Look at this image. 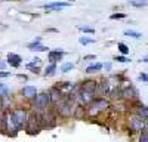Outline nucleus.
<instances>
[{
    "mask_svg": "<svg viewBox=\"0 0 148 142\" xmlns=\"http://www.w3.org/2000/svg\"><path fill=\"white\" fill-rule=\"evenodd\" d=\"M28 111L25 108H15L14 111H10L9 113V117H10V120L15 123L16 129H18V132L19 130H22L24 127L27 126V122H28Z\"/></svg>",
    "mask_w": 148,
    "mask_h": 142,
    "instance_id": "1",
    "label": "nucleus"
},
{
    "mask_svg": "<svg viewBox=\"0 0 148 142\" xmlns=\"http://www.w3.org/2000/svg\"><path fill=\"white\" fill-rule=\"evenodd\" d=\"M110 106V102L105 98H93V101L88 105V110H86V114L89 117H95L98 115L101 111L107 110Z\"/></svg>",
    "mask_w": 148,
    "mask_h": 142,
    "instance_id": "2",
    "label": "nucleus"
},
{
    "mask_svg": "<svg viewBox=\"0 0 148 142\" xmlns=\"http://www.w3.org/2000/svg\"><path fill=\"white\" fill-rule=\"evenodd\" d=\"M58 123V115L52 110H45L43 114H40V124L42 127H55Z\"/></svg>",
    "mask_w": 148,
    "mask_h": 142,
    "instance_id": "3",
    "label": "nucleus"
},
{
    "mask_svg": "<svg viewBox=\"0 0 148 142\" xmlns=\"http://www.w3.org/2000/svg\"><path fill=\"white\" fill-rule=\"evenodd\" d=\"M34 110L37 111H45L47 110L49 106H51V98H49V93H39V95H36V98H34Z\"/></svg>",
    "mask_w": 148,
    "mask_h": 142,
    "instance_id": "4",
    "label": "nucleus"
},
{
    "mask_svg": "<svg viewBox=\"0 0 148 142\" xmlns=\"http://www.w3.org/2000/svg\"><path fill=\"white\" fill-rule=\"evenodd\" d=\"M40 127H42V124H40V114L33 113L31 115H28V122H27V126H25L27 132L30 135H34V133L39 132Z\"/></svg>",
    "mask_w": 148,
    "mask_h": 142,
    "instance_id": "5",
    "label": "nucleus"
},
{
    "mask_svg": "<svg viewBox=\"0 0 148 142\" xmlns=\"http://www.w3.org/2000/svg\"><path fill=\"white\" fill-rule=\"evenodd\" d=\"M93 98H95V95L92 93V92H89V90H84V89H79V92L76 93V99H77V102H79V105H83V106H86V105H89L92 101H93Z\"/></svg>",
    "mask_w": 148,
    "mask_h": 142,
    "instance_id": "6",
    "label": "nucleus"
},
{
    "mask_svg": "<svg viewBox=\"0 0 148 142\" xmlns=\"http://www.w3.org/2000/svg\"><path fill=\"white\" fill-rule=\"evenodd\" d=\"M121 98L125 99V101H138V98H139V93H138V90L135 89L133 86H126L125 89L121 90Z\"/></svg>",
    "mask_w": 148,
    "mask_h": 142,
    "instance_id": "7",
    "label": "nucleus"
},
{
    "mask_svg": "<svg viewBox=\"0 0 148 142\" xmlns=\"http://www.w3.org/2000/svg\"><path fill=\"white\" fill-rule=\"evenodd\" d=\"M129 123H130V130H133V132H142V130L147 127L145 126V122L141 120L139 117L136 115H133L129 118Z\"/></svg>",
    "mask_w": 148,
    "mask_h": 142,
    "instance_id": "8",
    "label": "nucleus"
},
{
    "mask_svg": "<svg viewBox=\"0 0 148 142\" xmlns=\"http://www.w3.org/2000/svg\"><path fill=\"white\" fill-rule=\"evenodd\" d=\"M49 98H51V104H58L61 99L64 98V95H62V90L58 89L56 86H53L51 90H49Z\"/></svg>",
    "mask_w": 148,
    "mask_h": 142,
    "instance_id": "9",
    "label": "nucleus"
},
{
    "mask_svg": "<svg viewBox=\"0 0 148 142\" xmlns=\"http://www.w3.org/2000/svg\"><path fill=\"white\" fill-rule=\"evenodd\" d=\"M70 3H65V2H53V3H49V5H45L43 9L46 12H52V10H59V9H64V8H68Z\"/></svg>",
    "mask_w": 148,
    "mask_h": 142,
    "instance_id": "10",
    "label": "nucleus"
},
{
    "mask_svg": "<svg viewBox=\"0 0 148 142\" xmlns=\"http://www.w3.org/2000/svg\"><path fill=\"white\" fill-rule=\"evenodd\" d=\"M8 62L14 67V68H18L21 64H22V58L16 53H9L8 55Z\"/></svg>",
    "mask_w": 148,
    "mask_h": 142,
    "instance_id": "11",
    "label": "nucleus"
},
{
    "mask_svg": "<svg viewBox=\"0 0 148 142\" xmlns=\"http://www.w3.org/2000/svg\"><path fill=\"white\" fill-rule=\"evenodd\" d=\"M64 56V52L62 51H59V49H56V51H51L47 53V59L51 61V64H56V61H59L61 58Z\"/></svg>",
    "mask_w": 148,
    "mask_h": 142,
    "instance_id": "12",
    "label": "nucleus"
},
{
    "mask_svg": "<svg viewBox=\"0 0 148 142\" xmlns=\"http://www.w3.org/2000/svg\"><path fill=\"white\" fill-rule=\"evenodd\" d=\"M22 95L25 98H28V99H31V98H36V95H37V89H36V86H24L22 87Z\"/></svg>",
    "mask_w": 148,
    "mask_h": 142,
    "instance_id": "13",
    "label": "nucleus"
},
{
    "mask_svg": "<svg viewBox=\"0 0 148 142\" xmlns=\"http://www.w3.org/2000/svg\"><path fill=\"white\" fill-rule=\"evenodd\" d=\"M73 115H74V118H77V120H82V118L86 115V106L76 105V106H74V110H73Z\"/></svg>",
    "mask_w": 148,
    "mask_h": 142,
    "instance_id": "14",
    "label": "nucleus"
},
{
    "mask_svg": "<svg viewBox=\"0 0 148 142\" xmlns=\"http://www.w3.org/2000/svg\"><path fill=\"white\" fill-rule=\"evenodd\" d=\"M135 111H136V117H139L141 120L147 122V118H148V110H147L145 105H138L136 108H135Z\"/></svg>",
    "mask_w": 148,
    "mask_h": 142,
    "instance_id": "15",
    "label": "nucleus"
},
{
    "mask_svg": "<svg viewBox=\"0 0 148 142\" xmlns=\"http://www.w3.org/2000/svg\"><path fill=\"white\" fill-rule=\"evenodd\" d=\"M80 87H82V89H84V90H89V92H92V93L95 95L96 81H95V80H86V81H83L82 85H80Z\"/></svg>",
    "mask_w": 148,
    "mask_h": 142,
    "instance_id": "16",
    "label": "nucleus"
},
{
    "mask_svg": "<svg viewBox=\"0 0 148 142\" xmlns=\"http://www.w3.org/2000/svg\"><path fill=\"white\" fill-rule=\"evenodd\" d=\"M28 49L33 52H47V47L40 44V43H30L28 44Z\"/></svg>",
    "mask_w": 148,
    "mask_h": 142,
    "instance_id": "17",
    "label": "nucleus"
},
{
    "mask_svg": "<svg viewBox=\"0 0 148 142\" xmlns=\"http://www.w3.org/2000/svg\"><path fill=\"white\" fill-rule=\"evenodd\" d=\"M101 68H102V64L98 62V64H93V65L86 68V73L88 74H95V73H98V71H101Z\"/></svg>",
    "mask_w": 148,
    "mask_h": 142,
    "instance_id": "18",
    "label": "nucleus"
},
{
    "mask_svg": "<svg viewBox=\"0 0 148 142\" xmlns=\"http://www.w3.org/2000/svg\"><path fill=\"white\" fill-rule=\"evenodd\" d=\"M55 73H56V64L47 65L46 70H45V76L46 77H52V76H55Z\"/></svg>",
    "mask_w": 148,
    "mask_h": 142,
    "instance_id": "19",
    "label": "nucleus"
},
{
    "mask_svg": "<svg viewBox=\"0 0 148 142\" xmlns=\"http://www.w3.org/2000/svg\"><path fill=\"white\" fill-rule=\"evenodd\" d=\"M125 36H127V37H132V39H141L142 34L139 31H133V30H126L125 31Z\"/></svg>",
    "mask_w": 148,
    "mask_h": 142,
    "instance_id": "20",
    "label": "nucleus"
},
{
    "mask_svg": "<svg viewBox=\"0 0 148 142\" xmlns=\"http://www.w3.org/2000/svg\"><path fill=\"white\" fill-rule=\"evenodd\" d=\"M9 87L6 85H3V83H0V98H8L9 96Z\"/></svg>",
    "mask_w": 148,
    "mask_h": 142,
    "instance_id": "21",
    "label": "nucleus"
},
{
    "mask_svg": "<svg viewBox=\"0 0 148 142\" xmlns=\"http://www.w3.org/2000/svg\"><path fill=\"white\" fill-rule=\"evenodd\" d=\"M110 93H111V98H113V99H117V98H119V99H121V89H120L119 86H117V87H114V89H113V92H110Z\"/></svg>",
    "mask_w": 148,
    "mask_h": 142,
    "instance_id": "22",
    "label": "nucleus"
},
{
    "mask_svg": "<svg viewBox=\"0 0 148 142\" xmlns=\"http://www.w3.org/2000/svg\"><path fill=\"white\" fill-rule=\"evenodd\" d=\"M130 5L136 8H144L147 6V0H130Z\"/></svg>",
    "mask_w": 148,
    "mask_h": 142,
    "instance_id": "23",
    "label": "nucleus"
},
{
    "mask_svg": "<svg viewBox=\"0 0 148 142\" xmlns=\"http://www.w3.org/2000/svg\"><path fill=\"white\" fill-rule=\"evenodd\" d=\"M79 43L80 44H90V43H95V39H89V37H86V36H83V37L79 39Z\"/></svg>",
    "mask_w": 148,
    "mask_h": 142,
    "instance_id": "24",
    "label": "nucleus"
},
{
    "mask_svg": "<svg viewBox=\"0 0 148 142\" xmlns=\"http://www.w3.org/2000/svg\"><path fill=\"white\" fill-rule=\"evenodd\" d=\"M25 67H27V70H31V73H34V74H39V71H40V68L37 65H34L33 62H28Z\"/></svg>",
    "mask_w": 148,
    "mask_h": 142,
    "instance_id": "25",
    "label": "nucleus"
},
{
    "mask_svg": "<svg viewBox=\"0 0 148 142\" xmlns=\"http://www.w3.org/2000/svg\"><path fill=\"white\" fill-rule=\"evenodd\" d=\"M80 31H83V33H89V34H93L95 33V28H92V27H86V25H79L77 27Z\"/></svg>",
    "mask_w": 148,
    "mask_h": 142,
    "instance_id": "26",
    "label": "nucleus"
},
{
    "mask_svg": "<svg viewBox=\"0 0 148 142\" xmlns=\"http://www.w3.org/2000/svg\"><path fill=\"white\" fill-rule=\"evenodd\" d=\"M74 68V64L73 62H67V64H64L62 67H61V71H62V73H68L70 70H73Z\"/></svg>",
    "mask_w": 148,
    "mask_h": 142,
    "instance_id": "27",
    "label": "nucleus"
},
{
    "mask_svg": "<svg viewBox=\"0 0 148 142\" xmlns=\"http://www.w3.org/2000/svg\"><path fill=\"white\" fill-rule=\"evenodd\" d=\"M117 47H119V51H120L123 55H127V53H129V49H127V46H126L125 43H119Z\"/></svg>",
    "mask_w": 148,
    "mask_h": 142,
    "instance_id": "28",
    "label": "nucleus"
},
{
    "mask_svg": "<svg viewBox=\"0 0 148 142\" xmlns=\"http://www.w3.org/2000/svg\"><path fill=\"white\" fill-rule=\"evenodd\" d=\"M138 142H148V133H147V127L141 132V135H139V141Z\"/></svg>",
    "mask_w": 148,
    "mask_h": 142,
    "instance_id": "29",
    "label": "nucleus"
},
{
    "mask_svg": "<svg viewBox=\"0 0 148 142\" xmlns=\"http://www.w3.org/2000/svg\"><path fill=\"white\" fill-rule=\"evenodd\" d=\"M114 59H116L117 62H129V61H130V59H127V58H126L125 55H120V56H116Z\"/></svg>",
    "mask_w": 148,
    "mask_h": 142,
    "instance_id": "30",
    "label": "nucleus"
},
{
    "mask_svg": "<svg viewBox=\"0 0 148 142\" xmlns=\"http://www.w3.org/2000/svg\"><path fill=\"white\" fill-rule=\"evenodd\" d=\"M125 16H126L125 14H113V15H111V19H121Z\"/></svg>",
    "mask_w": 148,
    "mask_h": 142,
    "instance_id": "31",
    "label": "nucleus"
},
{
    "mask_svg": "<svg viewBox=\"0 0 148 142\" xmlns=\"http://www.w3.org/2000/svg\"><path fill=\"white\" fill-rule=\"evenodd\" d=\"M83 59H84V61H92V59H96V56L95 55H86Z\"/></svg>",
    "mask_w": 148,
    "mask_h": 142,
    "instance_id": "32",
    "label": "nucleus"
},
{
    "mask_svg": "<svg viewBox=\"0 0 148 142\" xmlns=\"http://www.w3.org/2000/svg\"><path fill=\"white\" fill-rule=\"evenodd\" d=\"M9 76H10V73H8V71H0V77H2V79L9 77Z\"/></svg>",
    "mask_w": 148,
    "mask_h": 142,
    "instance_id": "33",
    "label": "nucleus"
},
{
    "mask_svg": "<svg viewBox=\"0 0 148 142\" xmlns=\"http://www.w3.org/2000/svg\"><path fill=\"white\" fill-rule=\"evenodd\" d=\"M139 79H141L144 83H147V81H148V77H147V74H145V73H142V74L139 76Z\"/></svg>",
    "mask_w": 148,
    "mask_h": 142,
    "instance_id": "34",
    "label": "nucleus"
},
{
    "mask_svg": "<svg viewBox=\"0 0 148 142\" xmlns=\"http://www.w3.org/2000/svg\"><path fill=\"white\" fill-rule=\"evenodd\" d=\"M5 68H6V64H5L3 61H0V70H2V71H3Z\"/></svg>",
    "mask_w": 148,
    "mask_h": 142,
    "instance_id": "35",
    "label": "nucleus"
},
{
    "mask_svg": "<svg viewBox=\"0 0 148 142\" xmlns=\"http://www.w3.org/2000/svg\"><path fill=\"white\" fill-rule=\"evenodd\" d=\"M102 67H105L107 70H111V64H105V65H102Z\"/></svg>",
    "mask_w": 148,
    "mask_h": 142,
    "instance_id": "36",
    "label": "nucleus"
},
{
    "mask_svg": "<svg viewBox=\"0 0 148 142\" xmlns=\"http://www.w3.org/2000/svg\"><path fill=\"white\" fill-rule=\"evenodd\" d=\"M40 40H42V37H37V39H36L33 43H40Z\"/></svg>",
    "mask_w": 148,
    "mask_h": 142,
    "instance_id": "37",
    "label": "nucleus"
}]
</instances>
